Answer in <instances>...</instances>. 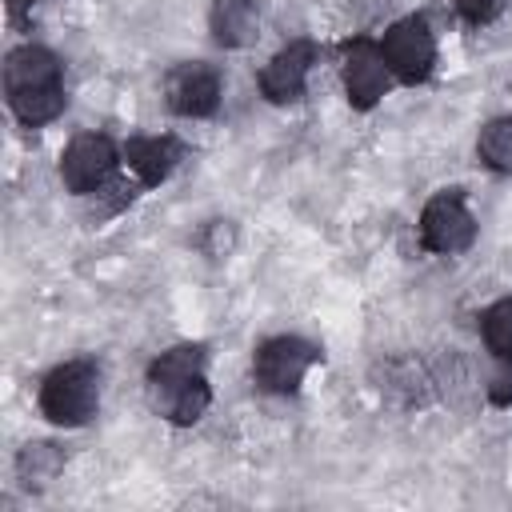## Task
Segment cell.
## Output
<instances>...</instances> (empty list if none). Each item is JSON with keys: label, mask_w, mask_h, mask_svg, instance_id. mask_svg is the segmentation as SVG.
Returning a JSON list of instances; mask_svg holds the SVG:
<instances>
[{"label": "cell", "mask_w": 512, "mask_h": 512, "mask_svg": "<svg viewBox=\"0 0 512 512\" xmlns=\"http://www.w3.org/2000/svg\"><path fill=\"white\" fill-rule=\"evenodd\" d=\"M204 360H208V348H204V344H188V340H184V344L164 348V352L148 364V372H144L152 408H160L164 400H172L188 380L204 376Z\"/></svg>", "instance_id": "obj_11"}, {"label": "cell", "mask_w": 512, "mask_h": 512, "mask_svg": "<svg viewBox=\"0 0 512 512\" xmlns=\"http://www.w3.org/2000/svg\"><path fill=\"white\" fill-rule=\"evenodd\" d=\"M260 0H212L208 36L216 48H248L260 36Z\"/></svg>", "instance_id": "obj_13"}, {"label": "cell", "mask_w": 512, "mask_h": 512, "mask_svg": "<svg viewBox=\"0 0 512 512\" xmlns=\"http://www.w3.org/2000/svg\"><path fill=\"white\" fill-rule=\"evenodd\" d=\"M12 468H16V480L24 488H44V484H52L64 472V448L52 444V440H28L16 452Z\"/></svg>", "instance_id": "obj_15"}, {"label": "cell", "mask_w": 512, "mask_h": 512, "mask_svg": "<svg viewBox=\"0 0 512 512\" xmlns=\"http://www.w3.org/2000/svg\"><path fill=\"white\" fill-rule=\"evenodd\" d=\"M208 404H212V388H208V380H204V376H196V380H188L172 400H164L156 412H160L164 420H172V424L188 428V424H196V420L208 412Z\"/></svg>", "instance_id": "obj_17"}, {"label": "cell", "mask_w": 512, "mask_h": 512, "mask_svg": "<svg viewBox=\"0 0 512 512\" xmlns=\"http://www.w3.org/2000/svg\"><path fill=\"white\" fill-rule=\"evenodd\" d=\"M480 224L468 208L464 188H440L420 208V244L432 256H460L476 244Z\"/></svg>", "instance_id": "obj_4"}, {"label": "cell", "mask_w": 512, "mask_h": 512, "mask_svg": "<svg viewBox=\"0 0 512 512\" xmlns=\"http://www.w3.org/2000/svg\"><path fill=\"white\" fill-rule=\"evenodd\" d=\"M476 156L488 172L512 176V116H492L488 124H480Z\"/></svg>", "instance_id": "obj_16"}, {"label": "cell", "mask_w": 512, "mask_h": 512, "mask_svg": "<svg viewBox=\"0 0 512 512\" xmlns=\"http://www.w3.org/2000/svg\"><path fill=\"white\" fill-rule=\"evenodd\" d=\"M432 392V380L424 372V364L416 356H396L384 364V380H380V396L400 404V408H416L424 404Z\"/></svg>", "instance_id": "obj_14"}, {"label": "cell", "mask_w": 512, "mask_h": 512, "mask_svg": "<svg viewBox=\"0 0 512 512\" xmlns=\"http://www.w3.org/2000/svg\"><path fill=\"white\" fill-rule=\"evenodd\" d=\"M36 4H40V0H8L4 8H8V20H12L16 28H24V20H28V12H32Z\"/></svg>", "instance_id": "obj_20"}, {"label": "cell", "mask_w": 512, "mask_h": 512, "mask_svg": "<svg viewBox=\"0 0 512 512\" xmlns=\"http://www.w3.org/2000/svg\"><path fill=\"white\" fill-rule=\"evenodd\" d=\"M124 148L104 132H76L60 152V180L72 196H96L116 180Z\"/></svg>", "instance_id": "obj_5"}, {"label": "cell", "mask_w": 512, "mask_h": 512, "mask_svg": "<svg viewBox=\"0 0 512 512\" xmlns=\"http://www.w3.org/2000/svg\"><path fill=\"white\" fill-rule=\"evenodd\" d=\"M220 96H224L220 72L212 64H204V60L172 64L168 76H164V104H168L172 116H184V120L216 116Z\"/></svg>", "instance_id": "obj_7"}, {"label": "cell", "mask_w": 512, "mask_h": 512, "mask_svg": "<svg viewBox=\"0 0 512 512\" xmlns=\"http://www.w3.org/2000/svg\"><path fill=\"white\" fill-rule=\"evenodd\" d=\"M236 220H228V216H212V220H204L200 228H196V248L208 256V260H228L232 252H236Z\"/></svg>", "instance_id": "obj_18"}, {"label": "cell", "mask_w": 512, "mask_h": 512, "mask_svg": "<svg viewBox=\"0 0 512 512\" xmlns=\"http://www.w3.org/2000/svg\"><path fill=\"white\" fill-rule=\"evenodd\" d=\"M184 156H188V144L180 136H132V140H124V164L140 188L164 184L180 168Z\"/></svg>", "instance_id": "obj_12"}, {"label": "cell", "mask_w": 512, "mask_h": 512, "mask_svg": "<svg viewBox=\"0 0 512 512\" xmlns=\"http://www.w3.org/2000/svg\"><path fill=\"white\" fill-rule=\"evenodd\" d=\"M40 416L56 428H84L100 412V364L88 356L56 364L36 388Z\"/></svg>", "instance_id": "obj_2"}, {"label": "cell", "mask_w": 512, "mask_h": 512, "mask_svg": "<svg viewBox=\"0 0 512 512\" xmlns=\"http://www.w3.org/2000/svg\"><path fill=\"white\" fill-rule=\"evenodd\" d=\"M316 56H320L316 40H308V36L288 40V44L260 68V76H256L260 96H264L268 104H296V100L304 96V84H308V72H312V64H316Z\"/></svg>", "instance_id": "obj_9"}, {"label": "cell", "mask_w": 512, "mask_h": 512, "mask_svg": "<svg viewBox=\"0 0 512 512\" xmlns=\"http://www.w3.org/2000/svg\"><path fill=\"white\" fill-rule=\"evenodd\" d=\"M480 336H484L492 364H496L492 384H488V400L496 408H508L512 404V296H500L480 312Z\"/></svg>", "instance_id": "obj_10"}, {"label": "cell", "mask_w": 512, "mask_h": 512, "mask_svg": "<svg viewBox=\"0 0 512 512\" xmlns=\"http://www.w3.org/2000/svg\"><path fill=\"white\" fill-rule=\"evenodd\" d=\"M380 52L400 84H424L436 68V32L424 16H400L380 36Z\"/></svg>", "instance_id": "obj_6"}, {"label": "cell", "mask_w": 512, "mask_h": 512, "mask_svg": "<svg viewBox=\"0 0 512 512\" xmlns=\"http://www.w3.org/2000/svg\"><path fill=\"white\" fill-rule=\"evenodd\" d=\"M340 76H344L348 104H352L356 112H372V108L388 96V84H392L388 60H384L380 44H376V40H368V36H356V40H348V44H344Z\"/></svg>", "instance_id": "obj_8"}, {"label": "cell", "mask_w": 512, "mask_h": 512, "mask_svg": "<svg viewBox=\"0 0 512 512\" xmlns=\"http://www.w3.org/2000/svg\"><path fill=\"white\" fill-rule=\"evenodd\" d=\"M500 8H504V0H456V12L468 20V24H492L496 16H500Z\"/></svg>", "instance_id": "obj_19"}, {"label": "cell", "mask_w": 512, "mask_h": 512, "mask_svg": "<svg viewBox=\"0 0 512 512\" xmlns=\"http://www.w3.org/2000/svg\"><path fill=\"white\" fill-rule=\"evenodd\" d=\"M4 100L24 128L52 124L68 108L64 60L44 44H16L4 56Z\"/></svg>", "instance_id": "obj_1"}, {"label": "cell", "mask_w": 512, "mask_h": 512, "mask_svg": "<svg viewBox=\"0 0 512 512\" xmlns=\"http://www.w3.org/2000/svg\"><path fill=\"white\" fill-rule=\"evenodd\" d=\"M324 364V348L308 336H296V332H280V336H268L256 344L252 352V380L260 392L268 396H296L304 376Z\"/></svg>", "instance_id": "obj_3"}]
</instances>
